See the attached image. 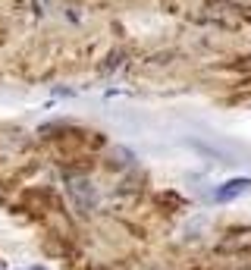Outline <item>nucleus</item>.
Wrapping results in <instances>:
<instances>
[{"mask_svg":"<svg viewBox=\"0 0 251 270\" xmlns=\"http://www.w3.org/2000/svg\"><path fill=\"white\" fill-rule=\"evenodd\" d=\"M245 192H251V179H248V176H235V179H226L223 185H217V192H213V201H217V204H226V201H235V198H242Z\"/></svg>","mask_w":251,"mask_h":270,"instance_id":"1","label":"nucleus"},{"mask_svg":"<svg viewBox=\"0 0 251 270\" xmlns=\"http://www.w3.org/2000/svg\"><path fill=\"white\" fill-rule=\"evenodd\" d=\"M69 195H73V201L79 210H91L98 204V195H94V185L88 179H73L69 182Z\"/></svg>","mask_w":251,"mask_h":270,"instance_id":"2","label":"nucleus"}]
</instances>
